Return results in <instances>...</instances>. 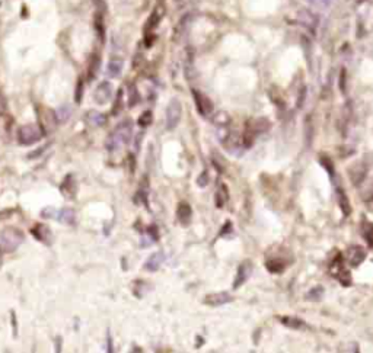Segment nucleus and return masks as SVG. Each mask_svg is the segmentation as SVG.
<instances>
[{
    "mask_svg": "<svg viewBox=\"0 0 373 353\" xmlns=\"http://www.w3.org/2000/svg\"><path fill=\"white\" fill-rule=\"evenodd\" d=\"M132 135H133V122L130 119H124L109 132L108 138L105 140V148L109 153L118 151L132 141Z\"/></svg>",
    "mask_w": 373,
    "mask_h": 353,
    "instance_id": "nucleus-1",
    "label": "nucleus"
},
{
    "mask_svg": "<svg viewBox=\"0 0 373 353\" xmlns=\"http://www.w3.org/2000/svg\"><path fill=\"white\" fill-rule=\"evenodd\" d=\"M25 241L24 233L16 227H6L0 233V253H12Z\"/></svg>",
    "mask_w": 373,
    "mask_h": 353,
    "instance_id": "nucleus-2",
    "label": "nucleus"
},
{
    "mask_svg": "<svg viewBox=\"0 0 373 353\" xmlns=\"http://www.w3.org/2000/svg\"><path fill=\"white\" fill-rule=\"evenodd\" d=\"M270 128V122L267 121L266 118H257V119H253L248 122L246 125V130H245V134H243V145L248 148L251 147L255 141V137L261 132H264Z\"/></svg>",
    "mask_w": 373,
    "mask_h": 353,
    "instance_id": "nucleus-3",
    "label": "nucleus"
},
{
    "mask_svg": "<svg viewBox=\"0 0 373 353\" xmlns=\"http://www.w3.org/2000/svg\"><path fill=\"white\" fill-rule=\"evenodd\" d=\"M42 131L38 124H27L18 130V138L22 145H32L42 138Z\"/></svg>",
    "mask_w": 373,
    "mask_h": 353,
    "instance_id": "nucleus-4",
    "label": "nucleus"
},
{
    "mask_svg": "<svg viewBox=\"0 0 373 353\" xmlns=\"http://www.w3.org/2000/svg\"><path fill=\"white\" fill-rule=\"evenodd\" d=\"M38 121H40V128L42 131L44 135H48L51 134L57 125H58V121H57V115H55V111L51 108H40L38 109Z\"/></svg>",
    "mask_w": 373,
    "mask_h": 353,
    "instance_id": "nucleus-5",
    "label": "nucleus"
},
{
    "mask_svg": "<svg viewBox=\"0 0 373 353\" xmlns=\"http://www.w3.org/2000/svg\"><path fill=\"white\" fill-rule=\"evenodd\" d=\"M181 117H182V105L178 99H172L166 108V119H165L166 130H175L181 121Z\"/></svg>",
    "mask_w": 373,
    "mask_h": 353,
    "instance_id": "nucleus-6",
    "label": "nucleus"
},
{
    "mask_svg": "<svg viewBox=\"0 0 373 353\" xmlns=\"http://www.w3.org/2000/svg\"><path fill=\"white\" fill-rule=\"evenodd\" d=\"M165 12H166V8H165V3L159 0L158 3H156V6L153 8V11L150 13V16H149V19L146 21V26H145V34H150V32H153L159 24L162 22V19H163V16H165Z\"/></svg>",
    "mask_w": 373,
    "mask_h": 353,
    "instance_id": "nucleus-7",
    "label": "nucleus"
},
{
    "mask_svg": "<svg viewBox=\"0 0 373 353\" xmlns=\"http://www.w3.org/2000/svg\"><path fill=\"white\" fill-rule=\"evenodd\" d=\"M112 93H114V87H112L111 81L104 80L96 86V89L93 92V101H95V104L105 105L111 101Z\"/></svg>",
    "mask_w": 373,
    "mask_h": 353,
    "instance_id": "nucleus-8",
    "label": "nucleus"
},
{
    "mask_svg": "<svg viewBox=\"0 0 373 353\" xmlns=\"http://www.w3.org/2000/svg\"><path fill=\"white\" fill-rule=\"evenodd\" d=\"M191 95H193V99L196 102V108H197L199 114L201 117H209L213 112V102L204 93H201L200 91L193 89Z\"/></svg>",
    "mask_w": 373,
    "mask_h": 353,
    "instance_id": "nucleus-9",
    "label": "nucleus"
},
{
    "mask_svg": "<svg viewBox=\"0 0 373 353\" xmlns=\"http://www.w3.org/2000/svg\"><path fill=\"white\" fill-rule=\"evenodd\" d=\"M366 250L360 246H351V247L347 248L346 251V259L347 263L351 266V268H357L360 266L363 261L366 260Z\"/></svg>",
    "mask_w": 373,
    "mask_h": 353,
    "instance_id": "nucleus-10",
    "label": "nucleus"
},
{
    "mask_svg": "<svg viewBox=\"0 0 373 353\" xmlns=\"http://www.w3.org/2000/svg\"><path fill=\"white\" fill-rule=\"evenodd\" d=\"M31 233H32V235H34L40 243H42V244H51V243H53V233H51L50 227L45 225V224H42V222L35 224V225L32 227Z\"/></svg>",
    "mask_w": 373,
    "mask_h": 353,
    "instance_id": "nucleus-11",
    "label": "nucleus"
},
{
    "mask_svg": "<svg viewBox=\"0 0 373 353\" xmlns=\"http://www.w3.org/2000/svg\"><path fill=\"white\" fill-rule=\"evenodd\" d=\"M232 300H233V297L229 292H212V294H207L204 297L203 302L206 305H210V307H220L227 302H232Z\"/></svg>",
    "mask_w": 373,
    "mask_h": 353,
    "instance_id": "nucleus-12",
    "label": "nucleus"
},
{
    "mask_svg": "<svg viewBox=\"0 0 373 353\" xmlns=\"http://www.w3.org/2000/svg\"><path fill=\"white\" fill-rule=\"evenodd\" d=\"M366 173H367L366 164H363V163H356V164H353V166L348 169V178H350V181H351V183H353L354 186H359V185H361V183L364 182Z\"/></svg>",
    "mask_w": 373,
    "mask_h": 353,
    "instance_id": "nucleus-13",
    "label": "nucleus"
},
{
    "mask_svg": "<svg viewBox=\"0 0 373 353\" xmlns=\"http://www.w3.org/2000/svg\"><path fill=\"white\" fill-rule=\"evenodd\" d=\"M251 272H253V264L250 261H243L238 268V274H236L235 281H233V288L238 289L239 287H242L248 281V278L251 276Z\"/></svg>",
    "mask_w": 373,
    "mask_h": 353,
    "instance_id": "nucleus-14",
    "label": "nucleus"
},
{
    "mask_svg": "<svg viewBox=\"0 0 373 353\" xmlns=\"http://www.w3.org/2000/svg\"><path fill=\"white\" fill-rule=\"evenodd\" d=\"M163 260H165L163 251H156V253L150 254L149 259L145 261V271H147V272H156V271H159V268L162 266Z\"/></svg>",
    "mask_w": 373,
    "mask_h": 353,
    "instance_id": "nucleus-15",
    "label": "nucleus"
},
{
    "mask_svg": "<svg viewBox=\"0 0 373 353\" xmlns=\"http://www.w3.org/2000/svg\"><path fill=\"white\" fill-rule=\"evenodd\" d=\"M266 266L268 272H271V274H281L287 268V261L284 260L283 257L273 256V257H267Z\"/></svg>",
    "mask_w": 373,
    "mask_h": 353,
    "instance_id": "nucleus-16",
    "label": "nucleus"
},
{
    "mask_svg": "<svg viewBox=\"0 0 373 353\" xmlns=\"http://www.w3.org/2000/svg\"><path fill=\"white\" fill-rule=\"evenodd\" d=\"M124 68V60L121 57H112L107 65V73L109 77H120Z\"/></svg>",
    "mask_w": 373,
    "mask_h": 353,
    "instance_id": "nucleus-17",
    "label": "nucleus"
},
{
    "mask_svg": "<svg viewBox=\"0 0 373 353\" xmlns=\"http://www.w3.org/2000/svg\"><path fill=\"white\" fill-rule=\"evenodd\" d=\"M193 217V209L186 204V202H181L176 208V218L181 225H188Z\"/></svg>",
    "mask_w": 373,
    "mask_h": 353,
    "instance_id": "nucleus-18",
    "label": "nucleus"
},
{
    "mask_svg": "<svg viewBox=\"0 0 373 353\" xmlns=\"http://www.w3.org/2000/svg\"><path fill=\"white\" fill-rule=\"evenodd\" d=\"M55 218L66 225H75L76 224V212L72 208H63L55 212Z\"/></svg>",
    "mask_w": 373,
    "mask_h": 353,
    "instance_id": "nucleus-19",
    "label": "nucleus"
},
{
    "mask_svg": "<svg viewBox=\"0 0 373 353\" xmlns=\"http://www.w3.org/2000/svg\"><path fill=\"white\" fill-rule=\"evenodd\" d=\"M335 195H337L338 205H340L341 211L344 212L346 217H348V215L351 214V205H350V201H348V198H347L346 192H344L341 188H337V189H335Z\"/></svg>",
    "mask_w": 373,
    "mask_h": 353,
    "instance_id": "nucleus-20",
    "label": "nucleus"
},
{
    "mask_svg": "<svg viewBox=\"0 0 373 353\" xmlns=\"http://www.w3.org/2000/svg\"><path fill=\"white\" fill-rule=\"evenodd\" d=\"M101 68V55L99 54H92L91 60H89V65H88V78L93 80L98 76Z\"/></svg>",
    "mask_w": 373,
    "mask_h": 353,
    "instance_id": "nucleus-21",
    "label": "nucleus"
},
{
    "mask_svg": "<svg viewBox=\"0 0 373 353\" xmlns=\"http://www.w3.org/2000/svg\"><path fill=\"white\" fill-rule=\"evenodd\" d=\"M280 321L284 324L286 327H290V328H294V330H302L306 327V323L297 317H290V315H286V317H280Z\"/></svg>",
    "mask_w": 373,
    "mask_h": 353,
    "instance_id": "nucleus-22",
    "label": "nucleus"
},
{
    "mask_svg": "<svg viewBox=\"0 0 373 353\" xmlns=\"http://www.w3.org/2000/svg\"><path fill=\"white\" fill-rule=\"evenodd\" d=\"M86 119L93 127H104L107 124V117L101 112H96V111H89L86 115Z\"/></svg>",
    "mask_w": 373,
    "mask_h": 353,
    "instance_id": "nucleus-23",
    "label": "nucleus"
},
{
    "mask_svg": "<svg viewBox=\"0 0 373 353\" xmlns=\"http://www.w3.org/2000/svg\"><path fill=\"white\" fill-rule=\"evenodd\" d=\"M55 115H57V121L58 124H66L67 121L72 117V108L69 105H61L57 111H55Z\"/></svg>",
    "mask_w": 373,
    "mask_h": 353,
    "instance_id": "nucleus-24",
    "label": "nucleus"
},
{
    "mask_svg": "<svg viewBox=\"0 0 373 353\" xmlns=\"http://www.w3.org/2000/svg\"><path fill=\"white\" fill-rule=\"evenodd\" d=\"M227 199H229V192H227V188L222 183L220 186H219V191H217V194H216V205H217V208H223L225 207V204L227 202Z\"/></svg>",
    "mask_w": 373,
    "mask_h": 353,
    "instance_id": "nucleus-25",
    "label": "nucleus"
},
{
    "mask_svg": "<svg viewBox=\"0 0 373 353\" xmlns=\"http://www.w3.org/2000/svg\"><path fill=\"white\" fill-rule=\"evenodd\" d=\"M122 108H124V92H122V89H120V91L117 92V98H115V101H114L112 109H111V114H112L114 117H117L121 111H122Z\"/></svg>",
    "mask_w": 373,
    "mask_h": 353,
    "instance_id": "nucleus-26",
    "label": "nucleus"
},
{
    "mask_svg": "<svg viewBox=\"0 0 373 353\" xmlns=\"http://www.w3.org/2000/svg\"><path fill=\"white\" fill-rule=\"evenodd\" d=\"M129 106L130 108H133V106H136V105L139 104L140 102V93H139V91H137V87H136V84H129Z\"/></svg>",
    "mask_w": 373,
    "mask_h": 353,
    "instance_id": "nucleus-27",
    "label": "nucleus"
},
{
    "mask_svg": "<svg viewBox=\"0 0 373 353\" xmlns=\"http://www.w3.org/2000/svg\"><path fill=\"white\" fill-rule=\"evenodd\" d=\"M213 122L216 127H227V125L230 124V117H229V114H227V112L220 111V112L214 114Z\"/></svg>",
    "mask_w": 373,
    "mask_h": 353,
    "instance_id": "nucleus-28",
    "label": "nucleus"
},
{
    "mask_svg": "<svg viewBox=\"0 0 373 353\" xmlns=\"http://www.w3.org/2000/svg\"><path fill=\"white\" fill-rule=\"evenodd\" d=\"M320 164L324 167V169L327 170V173L331 176V178H335V169H334V164L333 161H331V158L328 156H320Z\"/></svg>",
    "mask_w": 373,
    "mask_h": 353,
    "instance_id": "nucleus-29",
    "label": "nucleus"
},
{
    "mask_svg": "<svg viewBox=\"0 0 373 353\" xmlns=\"http://www.w3.org/2000/svg\"><path fill=\"white\" fill-rule=\"evenodd\" d=\"M152 122H153V115H152L150 111L143 112V114L140 115V118H139V121H137L139 127H142V128H147Z\"/></svg>",
    "mask_w": 373,
    "mask_h": 353,
    "instance_id": "nucleus-30",
    "label": "nucleus"
},
{
    "mask_svg": "<svg viewBox=\"0 0 373 353\" xmlns=\"http://www.w3.org/2000/svg\"><path fill=\"white\" fill-rule=\"evenodd\" d=\"M363 237L369 243V246L373 248V224H370V222H366L364 224V227H363Z\"/></svg>",
    "mask_w": 373,
    "mask_h": 353,
    "instance_id": "nucleus-31",
    "label": "nucleus"
},
{
    "mask_svg": "<svg viewBox=\"0 0 373 353\" xmlns=\"http://www.w3.org/2000/svg\"><path fill=\"white\" fill-rule=\"evenodd\" d=\"M95 28H96V31H98V35H99V38L104 41L105 28H104V22H102V16H101V15H98V16H96V19H95Z\"/></svg>",
    "mask_w": 373,
    "mask_h": 353,
    "instance_id": "nucleus-32",
    "label": "nucleus"
},
{
    "mask_svg": "<svg viewBox=\"0 0 373 353\" xmlns=\"http://www.w3.org/2000/svg\"><path fill=\"white\" fill-rule=\"evenodd\" d=\"M322 294H324V288L322 287H317V288H314V289H310V292L307 294L306 297L309 298V300H312V301H318L322 297Z\"/></svg>",
    "mask_w": 373,
    "mask_h": 353,
    "instance_id": "nucleus-33",
    "label": "nucleus"
},
{
    "mask_svg": "<svg viewBox=\"0 0 373 353\" xmlns=\"http://www.w3.org/2000/svg\"><path fill=\"white\" fill-rule=\"evenodd\" d=\"M82 99H83V80L79 78V81L76 84V92H75V101H76V104H80Z\"/></svg>",
    "mask_w": 373,
    "mask_h": 353,
    "instance_id": "nucleus-34",
    "label": "nucleus"
},
{
    "mask_svg": "<svg viewBox=\"0 0 373 353\" xmlns=\"http://www.w3.org/2000/svg\"><path fill=\"white\" fill-rule=\"evenodd\" d=\"M207 183H209V173H207V170H204V171H201V174L197 179V185L200 188H204V186H207Z\"/></svg>",
    "mask_w": 373,
    "mask_h": 353,
    "instance_id": "nucleus-35",
    "label": "nucleus"
},
{
    "mask_svg": "<svg viewBox=\"0 0 373 353\" xmlns=\"http://www.w3.org/2000/svg\"><path fill=\"white\" fill-rule=\"evenodd\" d=\"M346 70H341V74H340V89H341V92H346Z\"/></svg>",
    "mask_w": 373,
    "mask_h": 353,
    "instance_id": "nucleus-36",
    "label": "nucleus"
},
{
    "mask_svg": "<svg viewBox=\"0 0 373 353\" xmlns=\"http://www.w3.org/2000/svg\"><path fill=\"white\" fill-rule=\"evenodd\" d=\"M230 230H232V222L227 221L226 224H225V227L222 228V231H220V235L229 234V233H230Z\"/></svg>",
    "mask_w": 373,
    "mask_h": 353,
    "instance_id": "nucleus-37",
    "label": "nucleus"
},
{
    "mask_svg": "<svg viewBox=\"0 0 373 353\" xmlns=\"http://www.w3.org/2000/svg\"><path fill=\"white\" fill-rule=\"evenodd\" d=\"M11 318L14 320V334L15 337H16V334H18V324H16V314H15V311H11Z\"/></svg>",
    "mask_w": 373,
    "mask_h": 353,
    "instance_id": "nucleus-38",
    "label": "nucleus"
},
{
    "mask_svg": "<svg viewBox=\"0 0 373 353\" xmlns=\"http://www.w3.org/2000/svg\"><path fill=\"white\" fill-rule=\"evenodd\" d=\"M108 352H112V339L109 334H108Z\"/></svg>",
    "mask_w": 373,
    "mask_h": 353,
    "instance_id": "nucleus-39",
    "label": "nucleus"
},
{
    "mask_svg": "<svg viewBox=\"0 0 373 353\" xmlns=\"http://www.w3.org/2000/svg\"><path fill=\"white\" fill-rule=\"evenodd\" d=\"M0 264H2V259H0Z\"/></svg>",
    "mask_w": 373,
    "mask_h": 353,
    "instance_id": "nucleus-40",
    "label": "nucleus"
},
{
    "mask_svg": "<svg viewBox=\"0 0 373 353\" xmlns=\"http://www.w3.org/2000/svg\"><path fill=\"white\" fill-rule=\"evenodd\" d=\"M176 2H178V0H176Z\"/></svg>",
    "mask_w": 373,
    "mask_h": 353,
    "instance_id": "nucleus-41",
    "label": "nucleus"
}]
</instances>
